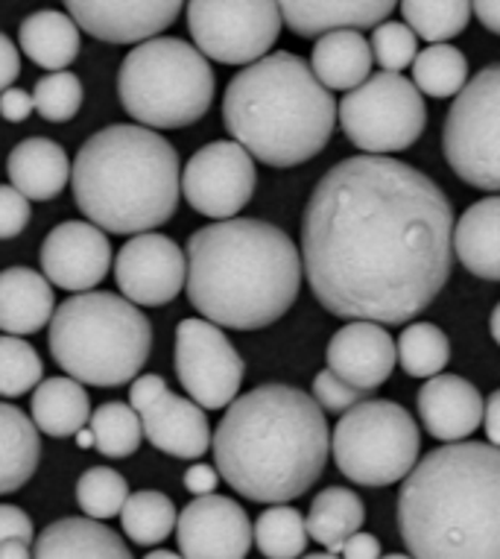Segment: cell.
Returning a JSON list of instances; mask_svg holds the SVG:
<instances>
[{"label": "cell", "mask_w": 500, "mask_h": 559, "mask_svg": "<svg viewBox=\"0 0 500 559\" xmlns=\"http://www.w3.org/2000/svg\"><path fill=\"white\" fill-rule=\"evenodd\" d=\"M301 266L328 313L401 325L428 311L451 278V200L404 162L343 158L310 193Z\"/></svg>", "instance_id": "1"}, {"label": "cell", "mask_w": 500, "mask_h": 559, "mask_svg": "<svg viewBox=\"0 0 500 559\" xmlns=\"http://www.w3.org/2000/svg\"><path fill=\"white\" fill-rule=\"evenodd\" d=\"M211 449L219 477L235 492L258 504H287L325 472L331 431L313 395L264 384L228 404Z\"/></svg>", "instance_id": "2"}, {"label": "cell", "mask_w": 500, "mask_h": 559, "mask_svg": "<svg viewBox=\"0 0 500 559\" xmlns=\"http://www.w3.org/2000/svg\"><path fill=\"white\" fill-rule=\"evenodd\" d=\"M301 252L273 223L235 217L188 240V299L214 325L266 329L290 311L301 287Z\"/></svg>", "instance_id": "3"}, {"label": "cell", "mask_w": 500, "mask_h": 559, "mask_svg": "<svg viewBox=\"0 0 500 559\" xmlns=\"http://www.w3.org/2000/svg\"><path fill=\"white\" fill-rule=\"evenodd\" d=\"M398 531L413 559H500V449L451 442L409 472Z\"/></svg>", "instance_id": "4"}, {"label": "cell", "mask_w": 500, "mask_h": 559, "mask_svg": "<svg viewBox=\"0 0 500 559\" xmlns=\"http://www.w3.org/2000/svg\"><path fill=\"white\" fill-rule=\"evenodd\" d=\"M76 209L115 235H146L170 221L182 193L174 144L138 123L100 129L73 158Z\"/></svg>", "instance_id": "5"}, {"label": "cell", "mask_w": 500, "mask_h": 559, "mask_svg": "<svg viewBox=\"0 0 500 559\" xmlns=\"http://www.w3.org/2000/svg\"><path fill=\"white\" fill-rule=\"evenodd\" d=\"M223 123L255 162L296 167L328 147L337 103L305 59L270 53L228 83Z\"/></svg>", "instance_id": "6"}, {"label": "cell", "mask_w": 500, "mask_h": 559, "mask_svg": "<svg viewBox=\"0 0 500 559\" xmlns=\"http://www.w3.org/2000/svg\"><path fill=\"white\" fill-rule=\"evenodd\" d=\"M150 348V320L123 296L76 294L50 320V355L80 384H127L144 369Z\"/></svg>", "instance_id": "7"}, {"label": "cell", "mask_w": 500, "mask_h": 559, "mask_svg": "<svg viewBox=\"0 0 500 559\" xmlns=\"http://www.w3.org/2000/svg\"><path fill=\"white\" fill-rule=\"evenodd\" d=\"M209 59L182 38H153L123 59L118 94L129 118L146 129H182L205 118L214 103Z\"/></svg>", "instance_id": "8"}, {"label": "cell", "mask_w": 500, "mask_h": 559, "mask_svg": "<svg viewBox=\"0 0 500 559\" xmlns=\"http://www.w3.org/2000/svg\"><path fill=\"white\" fill-rule=\"evenodd\" d=\"M419 428L401 404L360 402L331 433L340 472L360 486H392L419 463Z\"/></svg>", "instance_id": "9"}, {"label": "cell", "mask_w": 500, "mask_h": 559, "mask_svg": "<svg viewBox=\"0 0 500 559\" xmlns=\"http://www.w3.org/2000/svg\"><path fill=\"white\" fill-rule=\"evenodd\" d=\"M337 118L348 141L366 156H386L419 141L428 123V109L409 80L381 71L340 100Z\"/></svg>", "instance_id": "10"}, {"label": "cell", "mask_w": 500, "mask_h": 559, "mask_svg": "<svg viewBox=\"0 0 500 559\" xmlns=\"http://www.w3.org/2000/svg\"><path fill=\"white\" fill-rule=\"evenodd\" d=\"M451 170L465 185L500 193V64L483 68L454 97L442 129Z\"/></svg>", "instance_id": "11"}, {"label": "cell", "mask_w": 500, "mask_h": 559, "mask_svg": "<svg viewBox=\"0 0 500 559\" xmlns=\"http://www.w3.org/2000/svg\"><path fill=\"white\" fill-rule=\"evenodd\" d=\"M282 10L270 0H193L188 29L205 59L223 64H255L270 56L282 33Z\"/></svg>", "instance_id": "12"}, {"label": "cell", "mask_w": 500, "mask_h": 559, "mask_svg": "<svg viewBox=\"0 0 500 559\" xmlns=\"http://www.w3.org/2000/svg\"><path fill=\"white\" fill-rule=\"evenodd\" d=\"M176 376L191 402L202 411H219L240 393L246 364L219 325L182 320L176 329Z\"/></svg>", "instance_id": "13"}, {"label": "cell", "mask_w": 500, "mask_h": 559, "mask_svg": "<svg viewBox=\"0 0 500 559\" xmlns=\"http://www.w3.org/2000/svg\"><path fill=\"white\" fill-rule=\"evenodd\" d=\"M255 185V158L235 141H214L209 147L197 150L182 174L188 205L217 223L235 221V214L252 200Z\"/></svg>", "instance_id": "14"}, {"label": "cell", "mask_w": 500, "mask_h": 559, "mask_svg": "<svg viewBox=\"0 0 500 559\" xmlns=\"http://www.w3.org/2000/svg\"><path fill=\"white\" fill-rule=\"evenodd\" d=\"M115 278L123 299L158 308L174 302L188 282V255L164 235H135L115 258Z\"/></svg>", "instance_id": "15"}, {"label": "cell", "mask_w": 500, "mask_h": 559, "mask_svg": "<svg viewBox=\"0 0 500 559\" xmlns=\"http://www.w3.org/2000/svg\"><path fill=\"white\" fill-rule=\"evenodd\" d=\"M176 539L184 559H246L255 531L237 501L202 496L179 513Z\"/></svg>", "instance_id": "16"}, {"label": "cell", "mask_w": 500, "mask_h": 559, "mask_svg": "<svg viewBox=\"0 0 500 559\" xmlns=\"http://www.w3.org/2000/svg\"><path fill=\"white\" fill-rule=\"evenodd\" d=\"M41 270L56 287L71 294H92L111 266L106 231L92 223H59L41 243Z\"/></svg>", "instance_id": "17"}, {"label": "cell", "mask_w": 500, "mask_h": 559, "mask_svg": "<svg viewBox=\"0 0 500 559\" xmlns=\"http://www.w3.org/2000/svg\"><path fill=\"white\" fill-rule=\"evenodd\" d=\"M182 12L176 0H71L68 15L88 36L109 45H144L158 38Z\"/></svg>", "instance_id": "18"}, {"label": "cell", "mask_w": 500, "mask_h": 559, "mask_svg": "<svg viewBox=\"0 0 500 559\" xmlns=\"http://www.w3.org/2000/svg\"><path fill=\"white\" fill-rule=\"evenodd\" d=\"M328 369L346 384L372 393L392 376L398 346L378 322H348L328 343Z\"/></svg>", "instance_id": "19"}, {"label": "cell", "mask_w": 500, "mask_h": 559, "mask_svg": "<svg viewBox=\"0 0 500 559\" xmlns=\"http://www.w3.org/2000/svg\"><path fill=\"white\" fill-rule=\"evenodd\" d=\"M144 425V437L164 454L179 460H200L211 449V428L205 411L191 399L167 393L155 399L146 411L138 413Z\"/></svg>", "instance_id": "20"}, {"label": "cell", "mask_w": 500, "mask_h": 559, "mask_svg": "<svg viewBox=\"0 0 500 559\" xmlns=\"http://www.w3.org/2000/svg\"><path fill=\"white\" fill-rule=\"evenodd\" d=\"M480 390L460 376H437L419 390V416L425 431L442 442L468 440L483 423Z\"/></svg>", "instance_id": "21"}, {"label": "cell", "mask_w": 500, "mask_h": 559, "mask_svg": "<svg viewBox=\"0 0 500 559\" xmlns=\"http://www.w3.org/2000/svg\"><path fill=\"white\" fill-rule=\"evenodd\" d=\"M282 21L305 38H322L340 29H374L390 19L392 0H287L278 3Z\"/></svg>", "instance_id": "22"}, {"label": "cell", "mask_w": 500, "mask_h": 559, "mask_svg": "<svg viewBox=\"0 0 500 559\" xmlns=\"http://www.w3.org/2000/svg\"><path fill=\"white\" fill-rule=\"evenodd\" d=\"M53 287L29 266H10L0 273V331L10 337L36 334L53 320Z\"/></svg>", "instance_id": "23"}, {"label": "cell", "mask_w": 500, "mask_h": 559, "mask_svg": "<svg viewBox=\"0 0 500 559\" xmlns=\"http://www.w3.org/2000/svg\"><path fill=\"white\" fill-rule=\"evenodd\" d=\"M33 559H132V554L106 524L73 515L47 524L45 533L36 536Z\"/></svg>", "instance_id": "24"}, {"label": "cell", "mask_w": 500, "mask_h": 559, "mask_svg": "<svg viewBox=\"0 0 500 559\" xmlns=\"http://www.w3.org/2000/svg\"><path fill=\"white\" fill-rule=\"evenodd\" d=\"M73 165L56 141L50 138H27L10 153L7 174L15 191H21L27 200L45 202L53 200L68 188Z\"/></svg>", "instance_id": "25"}, {"label": "cell", "mask_w": 500, "mask_h": 559, "mask_svg": "<svg viewBox=\"0 0 500 559\" xmlns=\"http://www.w3.org/2000/svg\"><path fill=\"white\" fill-rule=\"evenodd\" d=\"M454 252L472 275L500 282V197L465 209L454 226Z\"/></svg>", "instance_id": "26"}, {"label": "cell", "mask_w": 500, "mask_h": 559, "mask_svg": "<svg viewBox=\"0 0 500 559\" xmlns=\"http://www.w3.org/2000/svg\"><path fill=\"white\" fill-rule=\"evenodd\" d=\"M372 45L355 29H340L317 38L310 71L325 92H355L372 74Z\"/></svg>", "instance_id": "27"}, {"label": "cell", "mask_w": 500, "mask_h": 559, "mask_svg": "<svg viewBox=\"0 0 500 559\" xmlns=\"http://www.w3.org/2000/svg\"><path fill=\"white\" fill-rule=\"evenodd\" d=\"M41 440L36 423L15 404L0 402V496L19 492L36 475Z\"/></svg>", "instance_id": "28"}, {"label": "cell", "mask_w": 500, "mask_h": 559, "mask_svg": "<svg viewBox=\"0 0 500 559\" xmlns=\"http://www.w3.org/2000/svg\"><path fill=\"white\" fill-rule=\"evenodd\" d=\"M19 45L38 68L59 74L80 56V27L64 12H33L29 19L21 21Z\"/></svg>", "instance_id": "29"}, {"label": "cell", "mask_w": 500, "mask_h": 559, "mask_svg": "<svg viewBox=\"0 0 500 559\" xmlns=\"http://www.w3.org/2000/svg\"><path fill=\"white\" fill-rule=\"evenodd\" d=\"M33 423L47 437H76L92 423V402L80 381L45 378L33 393Z\"/></svg>", "instance_id": "30"}, {"label": "cell", "mask_w": 500, "mask_h": 559, "mask_svg": "<svg viewBox=\"0 0 500 559\" xmlns=\"http://www.w3.org/2000/svg\"><path fill=\"white\" fill-rule=\"evenodd\" d=\"M305 522H308V536H313V542L325 545L334 557H340L346 539H352L364 527L366 507L355 489L328 486L313 498Z\"/></svg>", "instance_id": "31"}, {"label": "cell", "mask_w": 500, "mask_h": 559, "mask_svg": "<svg viewBox=\"0 0 500 559\" xmlns=\"http://www.w3.org/2000/svg\"><path fill=\"white\" fill-rule=\"evenodd\" d=\"M413 85L437 100L456 97L468 85V62L454 45H430L413 62Z\"/></svg>", "instance_id": "32"}, {"label": "cell", "mask_w": 500, "mask_h": 559, "mask_svg": "<svg viewBox=\"0 0 500 559\" xmlns=\"http://www.w3.org/2000/svg\"><path fill=\"white\" fill-rule=\"evenodd\" d=\"M179 513H176L174 501L155 489H141L135 496H129L123 513H120V524L123 533L135 545H158L170 533H174Z\"/></svg>", "instance_id": "33"}, {"label": "cell", "mask_w": 500, "mask_h": 559, "mask_svg": "<svg viewBox=\"0 0 500 559\" xmlns=\"http://www.w3.org/2000/svg\"><path fill=\"white\" fill-rule=\"evenodd\" d=\"M407 27L430 45H445L472 21V3L465 0H407L401 3Z\"/></svg>", "instance_id": "34"}, {"label": "cell", "mask_w": 500, "mask_h": 559, "mask_svg": "<svg viewBox=\"0 0 500 559\" xmlns=\"http://www.w3.org/2000/svg\"><path fill=\"white\" fill-rule=\"evenodd\" d=\"M398 360L413 378H437L451 360V343L445 331L433 322H413L401 331Z\"/></svg>", "instance_id": "35"}, {"label": "cell", "mask_w": 500, "mask_h": 559, "mask_svg": "<svg viewBox=\"0 0 500 559\" xmlns=\"http://www.w3.org/2000/svg\"><path fill=\"white\" fill-rule=\"evenodd\" d=\"M308 539V522L293 507L275 504L258 515L255 545L266 559H299Z\"/></svg>", "instance_id": "36"}, {"label": "cell", "mask_w": 500, "mask_h": 559, "mask_svg": "<svg viewBox=\"0 0 500 559\" xmlns=\"http://www.w3.org/2000/svg\"><path fill=\"white\" fill-rule=\"evenodd\" d=\"M92 433L94 449L100 451L103 457H129L135 454L141 440H144V425L129 404L109 402L92 413Z\"/></svg>", "instance_id": "37"}, {"label": "cell", "mask_w": 500, "mask_h": 559, "mask_svg": "<svg viewBox=\"0 0 500 559\" xmlns=\"http://www.w3.org/2000/svg\"><path fill=\"white\" fill-rule=\"evenodd\" d=\"M129 501L127 477L109 466H94L80 477L76 484V504L85 513V519L103 522L123 513Z\"/></svg>", "instance_id": "38"}, {"label": "cell", "mask_w": 500, "mask_h": 559, "mask_svg": "<svg viewBox=\"0 0 500 559\" xmlns=\"http://www.w3.org/2000/svg\"><path fill=\"white\" fill-rule=\"evenodd\" d=\"M45 367L38 352L21 337H0V395L19 399L41 384Z\"/></svg>", "instance_id": "39"}, {"label": "cell", "mask_w": 500, "mask_h": 559, "mask_svg": "<svg viewBox=\"0 0 500 559\" xmlns=\"http://www.w3.org/2000/svg\"><path fill=\"white\" fill-rule=\"evenodd\" d=\"M36 111L50 123H64L71 120L82 106V83L80 76L71 71L41 76L33 88Z\"/></svg>", "instance_id": "40"}, {"label": "cell", "mask_w": 500, "mask_h": 559, "mask_svg": "<svg viewBox=\"0 0 500 559\" xmlns=\"http://www.w3.org/2000/svg\"><path fill=\"white\" fill-rule=\"evenodd\" d=\"M369 45H372V56L383 68V74H401L419 56L416 50L419 38L404 21H383L381 27H374Z\"/></svg>", "instance_id": "41"}, {"label": "cell", "mask_w": 500, "mask_h": 559, "mask_svg": "<svg viewBox=\"0 0 500 559\" xmlns=\"http://www.w3.org/2000/svg\"><path fill=\"white\" fill-rule=\"evenodd\" d=\"M364 390H357V386L346 384L343 378H337L331 369L325 372H319L313 378V402L328 413H348L352 407L364 402Z\"/></svg>", "instance_id": "42"}, {"label": "cell", "mask_w": 500, "mask_h": 559, "mask_svg": "<svg viewBox=\"0 0 500 559\" xmlns=\"http://www.w3.org/2000/svg\"><path fill=\"white\" fill-rule=\"evenodd\" d=\"M29 200L12 185H0V240L19 238L29 223Z\"/></svg>", "instance_id": "43"}, {"label": "cell", "mask_w": 500, "mask_h": 559, "mask_svg": "<svg viewBox=\"0 0 500 559\" xmlns=\"http://www.w3.org/2000/svg\"><path fill=\"white\" fill-rule=\"evenodd\" d=\"M3 542H24V545H36V527L21 507L0 504V545Z\"/></svg>", "instance_id": "44"}, {"label": "cell", "mask_w": 500, "mask_h": 559, "mask_svg": "<svg viewBox=\"0 0 500 559\" xmlns=\"http://www.w3.org/2000/svg\"><path fill=\"white\" fill-rule=\"evenodd\" d=\"M164 393H167V381L162 376H138V381H132V390H129V407L135 413L146 411Z\"/></svg>", "instance_id": "45"}, {"label": "cell", "mask_w": 500, "mask_h": 559, "mask_svg": "<svg viewBox=\"0 0 500 559\" xmlns=\"http://www.w3.org/2000/svg\"><path fill=\"white\" fill-rule=\"evenodd\" d=\"M36 109V100H33V94L21 92V88H10V92L0 94V118L10 120V123H21V120H27Z\"/></svg>", "instance_id": "46"}, {"label": "cell", "mask_w": 500, "mask_h": 559, "mask_svg": "<svg viewBox=\"0 0 500 559\" xmlns=\"http://www.w3.org/2000/svg\"><path fill=\"white\" fill-rule=\"evenodd\" d=\"M21 74V53L19 45H12L10 38L0 33V94L10 92L12 83Z\"/></svg>", "instance_id": "47"}, {"label": "cell", "mask_w": 500, "mask_h": 559, "mask_svg": "<svg viewBox=\"0 0 500 559\" xmlns=\"http://www.w3.org/2000/svg\"><path fill=\"white\" fill-rule=\"evenodd\" d=\"M219 484V472L214 466H205V463H197L184 472V489L193 492L197 498L214 496V489Z\"/></svg>", "instance_id": "48"}, {"label": "cell", "mask_w": 500, "mask_h": 559, "mask_svg": "<svg viewBox=\"0 0 500 559\" xmlns=\"http://www.w3.org/2000/svg\"><path fill=\"white\" fill-rule=\"evenodd\" d=\"M340 559H381V542L372 533H355L340 550Z\"/></svg>", "instance_id": "49"}, {"label": "cell", "mask_w": 500, "mask_h": 559, "mask_svg": "<svg viewBox=\"0 0 500 559\" xmlns=\"http://www.w3.org/2000/svg\"><path fill=\"white\" fill-rule=\"evenodd\" d=\"M483 428H486V437H489V445L500 449V390L489 395L486 402V411H483Z\"/></svg>", "instance_id": "50"}, {"label": "cell", "mask_w": 500, "mask_h": 559, "mask_svg": "<svg viewBox=\"0 0 500 559\" xmlns=\"http://www.w3.org/2000/svg\"><path fill=\"white\" fill-rule=\"evenodd\" d=\"M472 10L483 27L500 36V0H480V3H472Z\"/></svg>", "instance_id": "51"}, {"label": "cell", "mask_w": 500, "mask_h": 559, "mask_svg": "<svg viewBox=\"0 0 500 559\" xmlns=\"http://www.w3.org/2000/svg\"><path fill=\"white\" fill-rule=\"evenodd\" d=\"M0 559H33V550L24 542H3L0 545Z\"/></svg>", "instance_id": "52"}, {"label": "cell", "mask_w": 500, "mask_h": 559, "mask_svg": "<svg viewBox=\"0 0 500 559\" xmlns=\"http://www.w3.org/2000/svg\"><path fill=\"white\" fill-rule=\"evenodd\" d=\"M489 329H491V337H495V343L500 346V305L491 311V320H489Z\"/></svg>", "instance_id": "53"}, {"label": "cell", "mask_w": 500, "mask_h": 559, "mask_svg": "<svg viewBox=\"0 0 500 559\" xmlns=\"http://www.w3.org/2000/svg\"><path fill=\"white\" fill-rule=\"evenodd\" d=\"M76 442H80V449H92L94 433L92 431H80V433H76Z\"/></svg>", "instance_id": "54"}, {"label": "cell", "mask_w": 500, "mask_h": 559, "mask_svg": "<svg viewBox=\"0 0 500 559\" xmlns=\"http://www.w3.org/2000/svg\"><path fill=\"white\" fill-rule=\"evenodd\" d=\"M144 559H184V557H179V554H174V550H153V554H146Z\"/></svg>", "instance_id": "55"}, {"label": "cell", "mask_w": 500, "mask_h": 559, "mask_svg": "<svg viewBox=\"0 0 500 559\" xmlns=\"http://www.w3.org/2000/svg\"><path fill=\"white\" fill-rule=\"evenodd\" d=\"M301 559H340L334 554H310V557H301Z\"/></svg>", "instance_id": "56"}, {"label": "cell", "mask_w": 500, "mask_h": 559, "mask_svg": "<svg viewBox=\"0 0 500 559\" xmlns=\"http://www.w3.org/2000/svg\"><path fill=\"white\" fill-rule=\"evenodd\" d=\"M381 559H413V557H407V554H390V557H381Z\"/></svg>", "instance_id": "57"}]
</instances>
